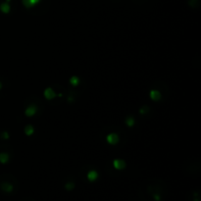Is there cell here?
Listing matches in <instances>:
<instances>
[{
  "label": "cell",
  "mask_w": 201,
  "mask_h": 201,
  "mask_svg": "<svg viewBox=\"0 0 201 201\" xmlns=\"http://www.w3.org/2000/svg\"><path fill=\"white\" fill-rule=\"evenodd\" d=\"M107 142L110 144H117L119 142V136L117 133H110L107 135Z\"/></svg>",
  "instance_id": "1"
},
{
  "label": "cell",
  "mask_w": 201,
  "mask_h": 201,
  "mask_svg": "<svg viewBox=\"0 0 201 201\" xmlns=\"http://www.w3.org/2000/svg\"><path fill=\"white\" fill-rule=\"evenodd\" d=\"M40 2V0H22V3L26 8H33Z\"/></svg>",
  "instance_id": "2"
},
{
  "label": "cell",
  "mask_w": 201,
  "mask_h": 201,
  "mask_svg": "<svg viewBox=\"0 0 201 201\" xmlns=\"http://www.w3.org/2000/svg\"><path fill=\"white\" fill-rule=\"evenodd\" d=\"M0 188H1L2 191L6 192V193H10V192L13 191V186L9 183H2L0 184Z\"/></svg>",
  "instance_id": "3"
},
{
  "label": "cell",
  "mask_w": 201,
  "mask_h": 201,
  "mask_svg": "<svg viewBox=\"0 0 201 201\" xmlns=\"http://www.w3.org/2000/svg\"><path fill=\"white\" fill-rule=\"evenodd\" d=\"M113 165H114L115 169H117V170H123V169H125V167H126L125 161L120 160V159L114 160L113 161Z\"/></svg>",
  "instance_id": "4"
},
{
  "label": "cell",
  "mask_w": 201,
  "mask_h": 201,
  "mask_svg": "<svg viewBox=\"0 0 201 201\" xmlns=\"http://www.w3.org/2000/svg\"><path fill=\"white\" fill-rule=\"evenodd\" d=\"M11 10V7H10L9 2H3V3L0 4V11L4 14H8Z\"/></svg>",
  "instance_id": "5"
},
{
  "label": "cell",
  "mask_w": 201,
  "mask_h": 201,
  "mask_svg": "<svg viewBox=\"0 0 201 201\" xmlns=\"http://www.w3.org/2000/svg\"><path fill=\"white\" fill-rule=\"evenodd\" d=\"M98 178V173L96 172V171L94 170H92V171H89L87 174V179L89 181H96Z\"/></svg>",
  "instance_id": "6"
},
{
  "label": "cell",
  "mask_w": 201,
  "mask_h": 201,
  "mask_svg": "<svg viewBox=\"0 0 201 201\" xmlns=\"http://www.w3.org/2000/svg\"><path fill=\"white\" fill-rule=\"evenodd\" d=\"M44 96L46 97V99H52V98L55 97L56 94H55V92L52 90V88L48 87L44 90Z\"/></svg>",
  "instance_id": "7"
},
{
  "label": "cell",
  "mask_w": 201,
  "mask_h": 201,
  "mask_svg": "<svg viewBox=\"0 0 201 201\" xmlns=\"http://www.w3.org/2000/svg\"><path fill=\"white\" fill-rule=\"evenodd\" d=\"M36 112V106H34V105H31V106H29L28 107V109L26 110V115L28 117H33L34 113Z\"/></svg>",
  "instance_id": "8"
},
{
  "label": "cell",
  "mask_w": 201,
  "mask_h": 201,
  "mask_svg": "<svg viewBox=\"0 0 201 201\" xmlns=\"http://www.w3.org/2000/svg\"><path fill=\"white\" fill-rule=\"evenodd\" d=\"M150 98L153 99L155 101H158L161 98V93L159 91H157V90H151V92H150Z\"/></svg>",
  "instance_id": "9"
},
{
  "label": "cell",
  "mask_w": 201,
  "mask_h": 201,
  "mask_svg": "<svg viewBox=\"0 0 201 201\" xmlns=\"http://www.w3.org/2000/svg\"><path fill=\"white\" fill-rule=\"evenodd\" d=\"M9 160V155L7 153H0V163L1 164H6Z\"/></svg>",
  "instance_id": "10"
},
{
  "label": "cell",
  "mask_w": 201,
  "mask_h": 201,
  "mask_svg": "<svg viewBox=\"0 0 201 201\" xmlns=\"http://www.w3.org/2000/svg\"><path fill=\"white\" fill-rule=\"evenodd\" d=\"M25 132H26V135H33V133H34V128L31 127V125L27 126V127L25 128Z\"/></svg>",
  "instance_id": "11"
},
{
  "label": "cell",
  "mask_w": 201,
  "mask_h": 201,
  "mask_svg": "<svg viewBox=\"0 0 201 201\" xmlns=\"http://www.w3.org/2000/svg\"><path fill=\"white\" fill-rule=\"evenodd\" d=\"M70 82H71V84H73V85H77L80 82V80L77 77H72L71 80H70Z\"/></svg>",
  "instance_id": "12"
},
{
  "label": "cell",
  "mask_w": 201,
  "mask_h": 201,
  "mask_svg": "<svg viewBox=\"0 0 201 201\" xmlns=\"http://www.w3.org/2000/svg\"><path fill=\"white\" fill-rule=\"evenodd\" d=\"M65 188L68 190V191H71V190H73L75 188V184L72 183V181H70V183L65 184Z\"/></svg>",
  "instance_id": "13"
},
{
  "label": "cell",
  "mask_w": 201,
  "mask_h": 201,
  "mask_svg": "<svg viewBox=\"0 0 201 201\" xmlns=\"http://www.w3.org/2000/svg\"><path fill=\"white\" fill-rule=\"evenodd\" d=\"M126 124H127L128 127H133V124H135V120H133V117H128L127 120H126Z\"/></svg>",
  "instance_id": "14"
},
{
  "label": "cell",
  "mask_w": 201,
  "mask_h": 201,
  "mask_svg": "<svg viewBox=\"0 0 201 201\" xmlns=\"http://www.w3.org/2000/svg\"><path fill=\"white\" fill-rule=\"evenodd\" d=\"M153 199H154V201H161L162 200V198H161V195L159 193H154Z\"/></svg>",
  "instance_id": "15"
},
{
  "label": "cell",
  "mask_w": 201,
  "mask_h": 201,
  "mask_svg": "<svg viewBox=\"0 0 201 201\" xmlns=\"http://www.w3.org/2000/svg\"><path fill=\"white\" fill-rule=\"evenodd\" d=\"M1 137H2V138H5V139H7L8 137H9V135H8L7 132H3V133H2V135H1Z\"/></svg>",
  "instance_id": "16"
},
{
  "label": "cell",
  "mask_w": 201,
  "mask_h": 201,
  "mask_svg": "<svg viewBox=\"0 0 201 201\" xmlns=\"http://www.w3.org/2000/svg\"><path fill=\"white\" fill-rule=\"evenodd\" d=\"M1 87H2V84L0 82V89H1Z\"/></svg>",
  "instance_id": "17"
}]
</instances>
